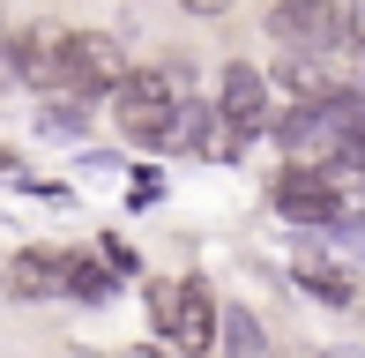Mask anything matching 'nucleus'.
<instances>
[{"instance_id":"nucleus-11","label":"nucleus","mask_w":365,"mask_h":358,"mask_svg":"<svg viewBox=\"0 0 365 358\" xmlns=\"http://www.w3.org/2000/svg\"><path fill=\"white\" fill-rule=\"evenodd\" d=\"M68 291H75V299H105V291H112V269L105 262H75V254H68Z\"/></svg>"},{"instance_id":"nucleus-15","label":"nucleus","mask_w":365,"mask_h":358,"mask_svg":"<svg viewBox=\"0 0 365 358\" xmlns=\"http://www.w3.org/2000/svg\"><path fill=\"white\" fill-rule=\"evenodd\" d=\"M120 358H172V344H127Z\"/></svg>"},{"instance_id":"nucleus-1","label":"nucleus","mask_w":365,"mask_h":358,"mask_svg":"<svg viewBox=\"0 0 365 358\" xmlns=\"http://www.w3.org/2000/svg\"><path fill=\"white\" fill-rule=\"evenodd\" d=\"M149 321L164 329V344L172 358H209L217 351V299H209V284H149Z\"/></svg>"},{"instance_id":"nucleus-8","label":"nucleus","mask_w":365,"mask_h":358,"mask_svg":"<svg viewBox=\"0 0 365 358\" xmlns=\"http://www.w3.org/2000/svg\"><path fill=\"white\" fill-rule=\"evenodd\" d=\"M8 291H15V299H60V291H68V254L23 247L8 262Z\"/></svg>"},{"instance_id":"nucleus-4","label":"nucleus","mask_w":365,"mask_h":358,"mask_svg":"<svg viewBox=\"0 0 365 358\" xmlns=\"http://www.w3.org/2000/svg\"><path fill=\"white\" fill-rule=\"evenodd\" d=\"M269 30H276V45H298V60H313L343 38V8L336 0H276Z\"/></svg>"},{"instance_id":"nucleus-12","label":"nucleus","mask_w":365,"mask_h":358,"mask_svg":"<svg viewBox=\"0 0 365 358\" xmlns=\"http://www.w3.org/2000/svg\"><path fill=\"white\" fill-rule=\"evenodd\" d=\"M276 83L306 105V97H321V68H313V60H284V68H276Z\"/></svg>"},{"instance_id":"nucleus-14","label":"nucleus","mask_w":365,"mask_h":358,"mask_svg":"<svg viewBox=\"0 0 365 358\" xmlns=\"http://www.w3.org/2000/svg\"><path fill=\"white\" fill-rule=\"evenodd\" d=\"M343 30H351V45L365 53V0H351V15H343Z\"/></svg>"},{"instance_id":"nucleus-10","label":"nucleus","mask_w":365,"mask_h":358,"mask_svg":"<svg viewBox=\"0 0 365 358\" xmlns=\"http://www.w3.org/2000/svg\"><path fill=\"white\" fill-rule=\"evenodd\" d=\"M217 351L224 358H261V321L254 314H224L217 321Z\"/></svg>"},{"instance_id":"nucleus-17","label":"nucleus","mask_w":365,"mask_h":358,"mask_svg":"<svg viewBox=\"0 0 365 358\" xmlns=\"http://www.w3.org/2000/svg\"><path fill=\"white\" fill-rule=\"evenodd\" d=\"M0 172H8V150H0Z\"/></svg>"},{"instance_id":"nucleus-2","label":"nucleus","mask_w":365,"mask_h":358,"mask_svg":"<svg viewBox=\"0 0 365 358\" xmlns=\"http://www.w3.org/2000/svg\"><path fill=\"white\" fill-rule=\"evenodd\" d=\"M112 120H120V135H135V142H164V127L179 120V75L135 68L120 90H112Z\"/></svg>"},{"instance_id":"nucleus-5","label":"nucleus","mask_w":365,"mask_h":358,"mask_svg":"<svg viewBox=\"0 0 365 358\" xmlns=\"http://www.w3.org/2000/svg\"><path fill=\"white\" fill-rule=\"evenodd\" d=\"M127 53L120 38H105V30H68V83L75 90H120L127 83Z\"/></svg>"},{"instance_id":"nucleus-19","label":"nucleus","mask_w":365,"mask_h":358,"mask_svg":"<svg viewBox=\"0 0 365 358\" xmlns=\"http://www.w3.org/2000/svg\"><path fill=\"white\" fill-rule=\"evenodd\" d=\"M0 291H8V276H0Z\"/></svg>"},{"instance_id":"nucleus-7","label":"nucleus","mask_w":365,"mask_h":358,"mask_svg":"<svg viewBox=\"0 0 365 358\" xmlns=\"http://www.w3.org/2000/svg\"><path fill=\"white\" fill-rule=\"evenodd\" d=\"M8 60H15V75H23V83H38V90L68 83V30H53V23L23 30V38H8Z\"/></svg>"},{"instance_id":"nucleus-3","label":"nucleus","mask_w":365,"mask_h":358,"mask_svg":"<svg viewBox=\"0 0 365 358\" xmlns=\"http://www.w3.org/2000/svg\"><path fill=\"white\" fill-rule=\"evenodd\" d=\"M276 209L298 224H343V209H351V187L336 179V165L328 172H306V165H291L284 179H276Z\"/></svg>"},{"instance_id":"nucleus-13","label":"nucleus","mask_w":365,"mask_h":358,"mask_svg":"<svg viewBox=\"0 0 365 358\" xmlns=\"http://www.w3.org/2000/svg\"><path fill=\"white\" fill-rule=\"evenodd\" d=\"M38 135H45V142H75V135H82V112H75V105H45V112H38Z\"/></svg>"},{"instance_id":"nucleus-6","label":"nucleus","mask_w":365,"mask_h":358,"mask_svg":"<svg viewBox=\"0 0 365 358\" xmlns=\"http://www.w3.org/2000/svg\"><path fill=\"white\" fill-rule=\"evenodd\" d=\"M217 120H224L239 142H254L261 127H269V75H254L246 60H239V68H224V90H217Z\"/></svg>"},{"instance_id":"nucleus-16","label":"nucleus","mask_w":365,"mask_h":358,"mask_svg":"<svg viewBox=\"0 0 365 358\" xmlns=\"http://www.w3.org/2000/svg\"><path fill=\"white\" fill-rule=\"evenodd\" d=\"M179 8H194V15H224L231 0H179Z\"/></svg>"},{"instance_id":"nucleus-18","label":"nucleus","mask_w":365,"mask_h":358,"mask_svg":"<svg viewBox=\"0 0 365 358\" xmlns=\"http://www.w3.org/2000/svg\"><path fill=\"white\" fill-rule=\"evenodd\" d=\"M291 358H313V351H291Z\"/></svg>"},{"instance_id":"nucleus-9","label":"nucleus","mask_w":365,"mask_h":358,"mask_svg":"<svg viewBox=\"0 0 365 358\" xmlns=\"http://www.w3.org/2000/svg\"><path fill=\"white\" fill-rule=\"evenodd\" d=\"M298 284H306V291H321L328 306H358V276L343 269V262H328L321 247H306V254H298Z\"/></svg>"}]
</instances>
